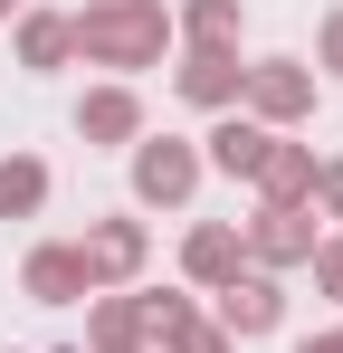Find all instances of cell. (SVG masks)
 <instances>
[{
    "mask_svg": "<svg viewBox=\"0 0 343 353\" xmlns=\"http://www.w3.org/2000/svg\"><path fill=\"white\" fill-rule=\"evenodd\" d=\"M181 191H191V153L153 143V153H143V201H181Z\"/></svg>",
    "mask_w": 343,
    "mask_h": 353,
    "instance_id": "7a4b0ae2",
    "label": "cell"
},
{
    "mask_svg": "<svg viewBox=\"0 0 343 353\" xmlns=\"http://www.w3.org/2000/svg\"><path fill=\"white\" fill-rule=\"evenodd\" d=\"M267 315H277L267 287H238V296H229V325H267Z\"/></svg>",
    "mask_w": 343,
    "mask_h": 353,
    "instance_id": "8992f818",
    "label": "cell"
},
{
    "mask_svg": "<svg viewBox=\"0 0 343 353\" xmlns=\"http://www.w3.org/2000/svg\"><path fill=\"white\" fill-rule=\"evenodd\" d=\"M86 39L114 48V58H143V48L163 39V19H153V10H105V19H86Z\"/></svg>",
    "mask_w": 343,
    "mask_h": 353,
    "instance_id": "6da1fadb",
    "label": "cell"
},
{
    "mask_svg": "<svg viewBox=\"0 0 343 353\" xmlns=\"http://www.w3.org/2000/svg\"><path fill=\"white\" fill-rule=\"evenodd\" d=\"M76 277H86V268H76V258H57V248L39 258V268H29V287H39V296H67Z\"/></svg>",
    "mask_w": 343,
    "mask_h": 353,
    "instance_id": "277c9868",
    "label": "cell"
},
{
    "mask_svg": "<svg viewBox=\"0 0 343 353\" xmlns=\"http://www.w3.org/2000/svg\"><path fill=\"white\" fill-rule=\"evenodd\" d=\"M220 163H229V172H258V163H267V143H258V134H238V124H229V134H220Z\"/></svg>",
    "mask_w": 343,
    "mask_h": 353,
    "instance_id": "5b68a950",
    "label": "cell"
},
{
    "mask_svg": "<svg viewBox=\"0 0 343 353\" xmlns=\"http://www.w3.org/2000/svg\"><path fill=\"white\" fill-rule=\"evenodd\" d=\"M86 124H96V134H124V124H134V105H124V96H96V105H86Z\"/></svg>",
    "mask_w": 343,
    "mask_h": 353,
    "instance_id": "ba28073f",
    "label": "cell"
},
{
    "mask_svg": "<svg viewBox=\"0 0 343 353\" xmlns=\"http://www.w3.org/2000/svg\"><path fill=\"white\" fill-rule=\"evenodd\" d=\"M48 181H39V163H0V210H29Z\"/></svg>",
    "mask_w": 343,
    "mask_h": 353,
    "instance_id": "3957f363",
    "label": "cell"
},
{
    "mask_svg": "<svg viewBox=\"0 0 343 353\" xmlns=\"http://www.w3.org/2000/svg\"><path fill=\"white\" fill-rule=\"evenodd\" d=\"M0 10H10V0H0Z\"/></svg>",
    "mask_w": 343,
    "mask_h": 353,
    "instance_id": "9c48e42d",
    "label": "cell"
},
{
    "mask_svg": "<svg viewBox=\"0 0 343 353\" xmlns=\"http://www.w3.org/2000/svg\"><path fill=\"white\" fill-rule=\"evenodd\" d=\"M191 268H200V277H229V239H220V230L191 239Z\"/></svg>",
    "mask_w": 343,
    "mask_h": 353,
    "instance_id": "52a82bcc",
    "label": "cell"
}]
</instances>
